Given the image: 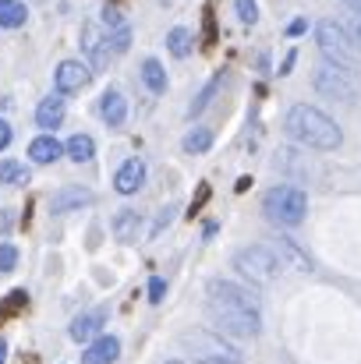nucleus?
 <instances>
[{
    "label": "nucleus",
    "mask_w": 361,
    "mask_h": 364,
    "mask_svg": "<svg viewBox=\"0 0 361 364\" xmlns=\"http://www.w3.org/2000/svg\"><path fill=\"white\" fill-rule=\"evenodd\" d=\"M32 181V170L18 159H4L0 163V184H28Z\"/></svg>",
    "instance_id": "5701e85b"
},
{
    "label": "nucleus",
    "mask_w": 361,
    "mask_h": 364,
    "mask_svg": "<svg viewBox=\"0 0 361 364\" xmlns=\"http://www.w3.org/2000/svg\"><path fill=\"white\" fill-rule=\"evenodd\" d=\"M181 343L195 358V364H244V354L238 347L209 329H188V333H181Z\"/></svg>",
    "instance_id": "20e7f679"
},
{
    "label": "nucleus",
    "mask_w": 361,
    "mask_h": 364,
    "mask_svg": "<svg viewBox=\"0 0 361 364\" xmlns=\"http://www.w3.org/2000/svg\"><path fill=\"white\" fill-rule=\"evenodd\" d=\"M273 255H276V262H280L283 269H294V272H312V258H308L298 244L291 241V237H276V244H273Z\"/></svg>",
    "instance_id": "9d476101"
},
{
    "label": "nucleus",
    "mask_w": 361,
    "mask_h": 364,
    "mask_svg": "<svg viewBox=\"0 0 361 364\" xmlns=\"http://www.w3.org/2000/svg\"><path fill=\"white\" fill-rule=\"evenodd\" d=\"M138 230H142V220H138L135 209H120L117 216H114V234H117V241H124V244L138 241Z\"/></svg>",
    "instance_id": "f3484780"
},
{
    "label": "nucleus",
    "mask_w": 361,
    "mask_h": 364,
    "mask_svg": "<svg viewBox=\"0 0 361 364\" xmlns=\"http://www.w3.org/2000/svg\"><path fill=\"white\" fill-rule=\"evenodd\" d=\"M163 297H167V279L152 276V279H149V301H156V304H159Z\"/></svg>",
    "instance_id": "c85d7f7f"
},
{
    "label": "nucleus",
    "mask_w": 361,
    "mask_h": 364,
    "mask_svg": "<svg viewBox=\"0 0 361 364\" xmlns=\"http://www.w3.org/2000/svg\"><path fill=\"white\" fill-rule=\"evenodd\" d=\"M209 149H213V131H209V127H195V131L184 134V152H188V156H202V152H209Z\"/></svg>",
    "instance_id": "4be33fe9"
},
{
    "label": "nucleus",
    "mask_w": 361,
    "mask_h": 364,
    "mask_svg": "<svg viewBox=\"0 0 361 364\" xmlns=\"http://www.w3.org/2000/svg\"><path fill=\"white\" fill-rule=\"evenodd\" d=\"M262 213L273 227H298L308 213V195L301 188H291V184H276L266 191L262 198Z\"/></svg>",
    "instance_id": "7ed1b4c3"
},
{
    "label": "nucleus",
    "mask_w": 361,
    "mask_h": 364,
    "mask_svg": "<svg viewBox=\"0 0 361 364\" xmlns=\"http://www.w3.org/2000/svg\"><path fill=\"white\" fill-rule=\"evenodd\" d=\"M120 358V340L117 336H100L96 343H89V350L82 354V364H114Z\"/></svg>",
    "instance_id": "f8f14e48"
},
{
    "label": "nucleus",
    "mask_w": 361,
    "mask_h": 364,
    "mask_svg": "<svg viewBox=\"0 0 361 364\" xmlns=\"http://www.w3.org/2000/svg\"><path fill=\"white\" fill-rule=\"evenodd\" d=\"M312 82H315L319 96H326V100H340V103H355L358 100V85L351 82V71H344L337 64H319Z\"/></svg>",
    "instance_id": "0eeeda50"
},
{
    "label": "nucleus",
    "mask_w": 361,
    "mask_h": 364,
    "mask_svg": "<svg viewBox=\"0 0 361 364\" xmlns=\"http://www.w3.org/2000/svg\"><path fill=\"white\" fill-rule=\"evenodd\" d=\"M89 202H93V191H82V188H64V191H57V195H53L50 209H53V213H68V209H75V205H89Z\"/></svg>",
    "instance_id": "a211bd4d"
},
{
    "label": "nucleus",
    "mask_w": 361,
    "mask_h": 364,
    "mask_svg": "<svg viewBox=\"0 0 361 364\" xmlns=\"http://www.w3.org/2000/svg\"><path fill=\"white\" fill-rule=\"evenodd\" d=\"M103 329V311H89V315H78L75 322H71V340H93L96 333Z\"/></svg>",
    "instance_id": "6ab92c4d"
},
{
    "label": "nucleus",
    "mask_w": 361,
    "mask_h": 364,
    "mask_svg": "<svg viewBox=\"0 0 361 364\" xmlns=\"http://www.w3.org/2000/svg\"><path fill=\"white\" fill-rule=\"evenodd\" d=\"M287 32H291V36H301V32H305V21H301V18H298V21H291V28H287Z\"/></svg>",
    "instance_id": "473e14b6"
},
{
    "label": "nucleus",
    "mask_w": 361,
    "mask_h": 364,
    "mask_svg": "<svg viewBox=\"0 0 361 364\" xmlns=\"http://www.w3.org/2000/svg\"><path fill=\"white\" fill-rule=\"evenodd\" d=\"M142 82H145V89L152 96H163L167 92V71H163V64L156 57H145L142 60Z\"/></svg>",
    "instance_id": "dca6fc26"
},
{
    "label": "nucleus",
    "mask_w": 361,
    "mask_h": 364,
    "mask_svg": "<svg viewBox=\"0 0 361 364\" xmlns=\"http://www.w3.org/2000/svg\"><path fill=\"white\" fill-rule=\"evenodd\" d=\"M344 4H347V7L355 11V14H361V0H344Z\"/></svg>",
    "instance_id": "72a5a7b5"
},
{
    "label": "nucleus",
    "mask_w": 361,
    "mask_h": 364,
    "mask_svg": "<svg viewBox=\"0 0 361 364\" xmlns=\"http://www.w3.org/2000/svg\"><path fill=\"white\" fill-rule=\"evenodd\" d=\"M167 46H170L174 57H188V53H192V32H188L184 25L170 28V32H167Z\"/></svg>",
    "instance_id": "b1692460"
},
{
    "label": "nucleus",
    "mask_w": 361,
    "mask_h": 364,
    "mask_svg": "<svg viewBox=\"0 0 361 364\" xmlns=\"http://www.w3.org/2000/svg\"><path fill=\"white\" fill-rule=\"evenodd\" d=\"M344 32L351 36V43H355V46L361 50V14H355V18H351V21L344 25Z\"/></svg>",
    "instance_id": "c756f323"
},
{
    "label": "nucleus",
    "mask_w": 361,
    "mask_h": 364,
    "mask_svg": "<svg viewBox=\"0 0 361 364\" xmlns=\"http://www.w3.org/2000/svg\"><path fill=\"white\" fill-rule=\"evenodd\" d=\"M100 117L110 124V127H120V124L127 121V100L120 96L117 89H107L100 96Z\"/></svg>",
    "instance_id": "ddd939ff"
},
{
    "label": "nucleus",
    "mask_w": 361,
    "mask_h": 364,
    "mask_svg": "<svg viewBox=\"0 0 361 364\" xmlns=\"http://www.w3.org/2000/svg\"><path fill=\"white\" fill-rule=\"evenodd\" d=\"M167 364H184V361H167Z\"/></svg>",
    "instance_id": "c9c22d12"
},
{
    "label": "nucleus",
    "mask_w": 361,
    "mask_h": 364,
    "mask_svg": "<svg viewBox=\"0 0 361 364\" xmlns=\"http://www.w3.org/2000/svg\"><path fill=\"white\" fill-rule=\"evenodd\" d=\"M7 145H11V124H7L4 117H0V152H4Z\"/></svg>",
    "instance_id": "7c9ffc66"
},
{
    "label": "nucleus",
    "mask_w": 361,
    "mask_h": 364,
    "mask_svg": "<svg viewBox=\"0 0 361 364\" xmlns=\"http://www.w3.org/2000/svg\"><path fill=\"white\" fill-rule=\"evenodd\" d=\"M18 265V247L14 244H0V272H11Z\"/></svg>",
    "instance_id": "bb28decb"
},
{
    "label": "nucleus",
    "mask_w": 361,
    "mask_h": 364,
    "mask_svg": "<svg viewBox=\"0 0 361 364\" xmlns=\"http://www.w3.org/2000/svg\"><path fill=\"white\" fill-rule=\"evenodd\" d=\"M283 127L298 145L315 149V152H333L344 141V131L337 127V121L330 114H323L319 107H308V103H294L283 117Z\"/></svg>",
    "instance_id": "f03ea898"
},
{
    "label": "nucleus",
    "mask_w": 361,
    "mask_h": 364,
    "mask_svg": "<svg viewBox=\"0 0 361 364\" xmlns=\"http://www.w3.org/2000/svg\"><path fill=\"white\" fill-rule=\"evenodd\" d=\"M206 311L227 336H258L262 329V311H258L255 294L231 279H209Z\"/></svg>",
    "instance_id": "f257e3e1"
},
{
    "label": "nucleus",
    "mask_w": 361,
    "mask_h": 364,
    "mask_svg": "<svg viewBox=\"0 0 361 364\" xmlns=\"http://www.w3.org/2000/svg\"><path fill=\"white\" fill-rule=\"evenodd\" d=\"M142 184H145V163H142V159L120 163V170L114 173V188H117L120 195H135Z\"/></svg>",
    "instance_id": "9b49d317"
},
{
    "label": "nucleus",
    "mask_w": 361,
    "mask_h": 364,
    "mask_svg": "<svg viewBox=\"0 0 361 364\" xmlns=\"http://www.w3.org/2000/svg\"><path fill=\"white\" fill-rule=\"evenodd\" d=\"M294 57H298L294 50H291V53L283 57V64H280V75H291V68H294Z\"/></svg>",
    "instance_id": "2f4dec72"
},
{
    "label": "nucleus",
    "mask_w": 361,
    "mask_h": 364,
    "mask_svg": "<svg viewBox=\"0 0 361 364\" xmlns=\"http://www.w3.org/2000/svg\"><path fill=\"white\" fill-rule=\"evenodd\" d=\"M220 82H224V75H216V78H213V82H209V85H206V89L199 92V100L192 103V117H199V114H202V110H206V107L213 103V96H216V89H220Z\"/></svg>",
    "instance_id": "393cba45"
},
{
    "label": "nucleus",
    "mask_w": 361,
    "mask_h": 364,
    "mask_svg": "<svg viewBox=\"0 0 361 364\" xmlns=\"http://www.w3.org/2000/svg\"><path fill=\"white\" fill-rule=\"evenodd\" d=\"M93 82V68L85 60H61L57 71H53V85H57V96H68V92H82L85 85Z\"/></svg>",
    "instance_id": "6e6552de"
},
{
    "label": "nucleus",
    "mask_w": 361,
    "mask_h": 364,
    "mask_svg": "<svg viewBox=\"0 0 361 364\" xmlns=\"http://www.w3.org/2000/svg\"><path fill=\"white\" fill-rule=\"evenodd\" d=\"M28 18L21 0H0V28H21Z\"/></svg>",
    "instance_id": "412c9836"
},
{
    "label": "nucleus",
    "mask_w": 361,
    "mask_h": 364,
    "mask_svg": "<svg viewBox=\"0 0 361 364\" xmlns=\"http://www.w3.org/2000/svg\"><path fill=\"white\" fill-rule=\"evenodd\" d=\"M7 361V343H4V340H0V364Z\"/></svg>",
    "instance_id": "f704fd0d"
},
{
    "label": "nucleus",
    "mask_w": 361,
    "mask_h": 364,
    "mask_svg": "<svg viewBox=\"0 0 361 364\" xmlns=\"http://www.w3.org/2000/svg\"><path fill=\"white\" fill-rule=\"evenodd\" d=\"M234 269H238L244 279L258 283V287L276 283L280 272H283V265L276 262L273 247H266V244H248V247H241L238 255H234Z\"/></svg>",
    "instance_id": "423d86ee"
},
{
    "label": "nucleus",
    "mask_w": 361,
    "mask_h": 364,
    "mask_svg": "<svg viewBox=\"0 0 361 364\" xmlns=\"http://www.w3.org/2000/svg\"><path fill=\"white\" fill-rule=\"evenodd\" d=\"M234 7H238V18L244 25H255L258 21V4L255 0H234Z\"/></svg>",
    "instance_id": "a878e982"
},
{
    "label": "nucleus",
    "mask_w": 361,
    "mask_h": 364,
    "mask_svg": "<svg viewBox=\"0 0 361 364\" xmlns=\"http://www.w3.org/2000/svg\"><path fill=\"white\" fill-rule=\"evenodd\" d=\"M315 43H319L326 64H337V68H344V71H355L361 64V50L351 43V36L344 32V25H337V21H330V18L315 25Z\"/></svg>",
    "instance_id": "39448f33"
},
{
    "label": "nucleus",
    "mask_w": 361,
    "mask_h": 364,
    "mask_svg": "<svg viewBox=\"0 0 361 364\" xmlns=\"http://www.w3.org/2000/svg\"><path fill=\"white\" fill-rule=\"evenodd\" d=\"M64 152H68V159H75V163H89V159L96 156V141H93L89 134H71L68 145H64Z\"/></svg>",
    "instance_id": "aec40b11"
},
{
    "label": "nucleus",
    "mask_w": 361,
    "mask_h": 364,
    "mask_svg": "<svg viewBox=\"0 0 361 364\" xmlns=\"http://www.w3.org/2000/svg\"><path fill=\"white\" fill-rule=\"evenodd\" d=\"M61 156H64V145H61L53 134H39V138H32V145H28V159L39 163V166H46V163H53V159H61Z\"/></svg>",
    "instance_id": "4468645a"
},
{
    "label": "nucleus",
    "mask_w": 361,
    "mask_h": 364,
    "mask_svg": "<svg viewBox=\"0 0 361 364\" xmlns=\"http://www.w3.org/2000/svg\"><path fill=\"white\" fill-rule=\"evenodd\" d=\"M61 121H64V100L61 96H50V100H43L39 107H36V124L50 134L53 127H61Z\"/></svg>",
    "instance_id": "2eb2a0df"
},
{
    "label": "nucleus",
    "mask_w": 361,
    "mask_h": 364,
    "mask_svg": "<svg viewBox=\"0 0 361 364\" xmlns=\"http://www.w3.org/2000/svg\"><path fill=\"white\" fill-rule=\"evenodd\" d=\"M82 50L89 57V68H107L110 60V46H107V36L96 21H85L82 25Z\"/></svg>",
    "instance_id": "1a4fd4ad"
},
{
    "label": "nucleus",
    "mask_w": 361,
    "mask_h": 364,
    "mask_svg": "<svg viewBox=\"0 0 361 364\" xmlns=\"http://www.w3.org/2000/svg\"><path fill=\"white\" fill-rule=\"evenodd\" d=\"M103 25H107L110 32H117V28H127V21L120 18L117 7H107V11H103Z\"/></svg>",
    "instance_id": "cd10ccee"
}]
</instances>
